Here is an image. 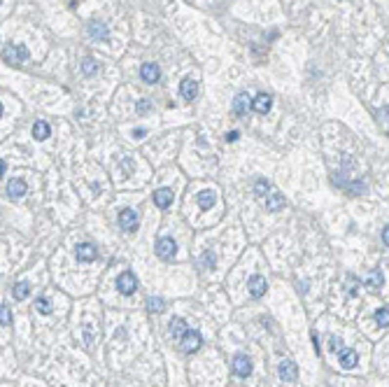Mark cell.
Listing matches in <instances>:
<instances>
[{
    "mask_svg": "<svg viewBox=\"0 0 389 387\" xmlns=\"http://www.w3.org/2000/svg\"><path fill=\"white\" fill-rule=\"evenodd\" d=\"M28 59V49L26 47H17V44H5L2 47V61L5 63H12V65H17V63H21Z\"/></svg>",
    "mask_w": 389,
    "mask_h": 387,
    "instance_id": "6da1fadb",
    "label": "cell"
},
{
    "mask_svg": "<svg viewBox=\"0 0 389 387\" xmlns=\"http://www.w3.org/2000/svg\"><path fill=\"white\" fill-rule=\"evenodd\" d=\"M200 343H203V338H200V334L196 331V329H187V334L179 338V347L184 350V352H196L200 347Z\"/></svg>",
    "mask_w": 389,
    "mask_h": 387,
    "instance_id": "7a4b0ae2",
    "label": "cell"
},
{
    "mask_svg": "<svg viewBox=\"0 0 389 387\" xmlns=\"http://www.w3.org/2000/svg\"><path fill=\"white\" fill-rule=\"evenodd\" d=\"M117 289L124 294V296H128V294H133L137 289V280H136V275L131 271H124L119 278H117Z\"/></svg>",
    "mask_w": 389,
    "mask_h": 387,
    "instance_id": "3957f363",
    "label": "cell"
},
{
    "mask_svg": "<svg viewBox=\"0 0 389 387\" xmlns=\"http://www.w3.org/2000/svg\"><path fill=\"white\" fill-rule=\"evenodd\" d=\"M231 367H233V373H235V376L247 378L252 373V359L247 355H235L231 362Z\"/></svg>",
    "mask_w": 389,
    "mask_h": 387,
    "instance_id": "277c9868",
    "label": "cell"
},
{
    "mask_svg": "<svg viewBox=\"0 0 389 387\" xmlns=\"http://www.w3.org/2000/svg\"><path fill=\"white\" fill-rule=\"evenodd\" d=\"M175 252H177V245H175V241L173 238H158L156 241V254L161 257V259H173L175 257Z\"/></svg>",
    "mask_w": 389,
    "mask_h": 387,
    "instance_id": "5b68a950",
    "label": "cell"
},
{
    "mask_svg": "<svg viewBox=\"0 0 389 387\" xmlns=\"http://www.w3.org/2000/svg\"><path fill=\"white\" fill-rule=\"evenodd\" d=\"M119 226L124 231H136L137 229V212L131 208H124L119 212Z\"/></svg>",
    "mask_w": 389,
    "mask_h": 387,
    "instance_id": "8992f818",
    "label": "cell"
},
{
    "mask_svg": "<svg viewBox=\"0 0 389 387\" xmlns=\"http://www.w3.org/2000/svg\"><path fill=\"white\" fill-rule=\"evenodd\" d=\"M277 373H280V378H282V380H287V383H294L296 378H298V367H296L292 359H284V362H280Z\"/></svg>",
    "mask_w": 389,
    "mask_h": 387,
    "instance_id": "52a82bcc",
    "label": "cell"
},
{
    "mask_svg": "<svg viewBox=\"0 0 389 387\" xmlns=\"http://www.w3.org/2000/svg\"><path fill=\"white\" fill-rule=\"evenodd\" d=\"M338 359H340V367L343 368H354L359 362V355H357V350H352V347H340L338 350Z\"/></svg>",
    "mask_w": 389,
    "mask_h": 387,
    "instance_id": "ba28073f",
    "label": "cell"
},
{
    "mask_svg": "<svg viewBox=\"0 0 389 387\" xmlns=\"http://www.w3.org/2000/svg\"><path fill=\"white\" fill-rule=\"evenodd\" d=\"M247 289H250V294H252L254 299H261L263 294H266V289H268V283L261 275H252L250 283H247Z\"/></svg>",
    "mask_w": 389,
    "mask_h": 387,
    "instance_id": "9c48e42d",
    "label": "cell"
},
{
    "mask_svg": "<svg viewBox=\"0 0 389 387\" xmlns=\"http://www.w3.org/2000/svg\"><path fill=\"white\" fill-rule=\"evenodd\" d=\"M26 191H28V187H26V182H23L21 178H14L7 182V196L10 199H21V196H26Z\"/></svg>",
    "mask_w": 389,
    "mask_h": 387,
    "instance_id": "30bf717a",
    "label": "cell"
},
{
    "mask_svg": "<svg viewBox=\"0 0 389 387\" xmlns=\"http://www.w3.org/2000/svg\"><path fill=\"white\" fill-rule=\"evenodd\" d=\"M75 257H77V262H94L96 257H98V250H96L91 243H82V245H77V252H75Z\"/></svg>",
    "mask_w": 389,
    "mask_h": 387,
    "instance_id": "8fae6325",
    "label": "cell"
},
{
    "mask_svg": "<svg viewBox=\"0 0 389 387\" xmlns=\"http://www.w3.org/2000/svg\"><path fill=\"white\" fill-rule=\"evenodd\" d=\"M179 94L184 96L187 101H194V98L198 96V82H196L194 77H184L182 84H179Z\"/></svg>",
    "mask_w": 389,
    "mask_h": 387,
    "instance_id": "7c38bea8",
    "label": "cell"
},
{
    "mask_svg": "<svg viewBox=\"0 0 389 387\" xmlns=\"http://www.w3.org/2000/svg\"><path fill=\"white\" fill-rule=\"evenodd\" d=\"M140 77H142L147 84H154V82H158L161 70H158L156 63H142V68H140Z\"/></svg>",
    "mask_w": 389,
    "mask_h": 387,
    "instance_id": "4fadbf2b",
    "label": "cell"
},
{
    "mask_svg": "<svg viewBox=\"0 0 389 387\" xmlns=\"http://www.w3.org/2000/svg\"><path fill=\"white\" fill-rule=\"evenodd\" d=\"M271 105H273V98H271V94H259L252 101L254 112H259V115H266V112L271 110Z\"/></svg>",
    "mask_w": 389,
    "mask_h": 387,
    "instance_id": "5bb4252c",
    "label": "cell"
},
{
    "mask_svg": "<svg viewBox=\"0 0 389 387\" xmlns=\"http://www.w3.org/2000/svg\"><path fill=\"white\" fill-rule=\"evenodd\" d=\"M170 203H173V191L170 189H158V191H154V205L156 208H168Z\"/></svg>",
    "mask_w": 389,
    "mask_h": 387,
    "instance_id": "9a60e30c",
    "label": "cell"
},
{
    "mask_svg": "<svg viewBox=\"0 0 389 387\" xmlns=\"http://www.w3.org/2000/svg\"><path fill=\"white\" fill-rule=\"evenodd\" d=\"M284 208V199L277 194V191H271L268 196H266V210L268 212H277V210Z\"/></svg>",
    "mask_w": 389,
    "mask_h": 387,
    "instance_id": "2e32d148",
    "label": "cell"
},
{
    "mask_svg": "<svg viewBox=\"0 0 389 387\" xmlns=\"http://www.w3.org/2000/svg\"><path fill=\"white\" fill-rule=\"evenodd\" d=\"M49 133H52V128H49L47 122L40 119V122H35V124H33V138H35V140H47Z\"/></svg>",
    "mask_w": 389,
    "mask_h": 387,
    "instance_id": "e0dca14e",
    "label": "cell"
},
{
    "mask_svg": "<svg viewBox=\"0 0 389 387\" xmlns=\"http://www.w3.org/2000/svg\"><path fill=\"white\" fill-rule=\"evenodd\" d=\"M250 101H252V98H250L247 94H238V96H235V101H233V110H235V115H245V112H247V107L252 105Z\"/></svg>",
    "mask_w": 389,
    "mask_h": 387,
    "instance_id": "ac0fdd59",
    "label": "cell"
},
{
    "mask_svg": "<svg viewBox=\"0 0 389 387\" xmlns=\"http://www.w3.org/2000/svg\"><path fill=\"white\" fill-rule=\"evenodd\" d=\"M89 35L96 38V40H107V26L100 23V21H94V23L89 26Z\"/></svg>",
    "mask_w": 389,
    "mask_h": 387,
    "instance_id": "d6986e66",
    "label": "cell"
},
{
    "mask_svg": "<svg viewBox=\"0 0 389 387\" xmlns=\"http://www.w3.org/2000/svg\"><path fill=\"white\" fill-rule=\"evenodd\" d=\"M170 334H173V338H177V341L187 334V325H184V320L173 317V320H170Z\"/></svg>",
    "mask_w": 389,
    "mask_h": 387,
    "instance_id": "ffe728a7",
    "label": "cell"
},
{
    "mask_svg": "<svg viewBox=\"0 0 389 387\" xmlns=\"http://www.w3.org/2000/svg\"><path fill=\"white\" fill-rule=\"evenodd\" d=\"M385 285V278H382V273L380 271H370L366 275V287L368 289H380Z\"/></svg>",
    "mask_w": 389,
    "mask_h": 387,
    "instance_id": "44dd1931",
    "label": "cell"
},
{
    "mask_svg": "<svg viewBox=\"0 0 389 387\" xmlns=\"http://www.w3.org/2000/svg\"><path fill=\"white\" fill-rule=\"evenodd\" d=\"M28 292H31V285L23 283V280H19V283L12 287V294H14V299H17V301H23V299L28 296Z\"/></svg>",
    "mask_w": 389,
    "mask_h": 387,
    "instance_id": "7402d4cb",
    "label": "cell"
},
{
    "mask_svg": "<svg viewBox=\"0 0 389 387\" xmlns=\"http://www.w3.org/2000/svg\"><path fill=\"white\" fill-rule=\"evenodd\" d=\"M147 310L149 313H163L166 310V301L158 296H149L147 299Z\"/></svg>",
    "mask_w": 389,
    "mask_h": 387,
    "instance_id": "603a6c76",
    "label": "cell"
},
{
    "mask_svg": "<svg viewBox=\"0 0 389 387\" xmlns=\"http://www.w3.org/2000/svg\"><path fill=\"white\" fill-rule=\"evenodd\" d=\"M254 194H256L259 199H266V196L271 194V182H268V180H256V182H254Z\"/></svg>",
    "mask_w": 389,
    "mask_h": 387,
    "instance_id": "cb8c5ba5",
    "label": "cell"
},
{
    "mask_svg": "<svg viewBox=\"0 0 389 387\" xmlns=\"http://www.w3.org/2000/svg\"><path fill=\"white\" fill-rule=\"evenodd\" d=\"M214 203V191H210V189H205V191H200L198 194V205L203 210H208Z\"/></svg>",
    "mask_w": 389,
    "mask_h": 387,
    "instance_id": "d4e9b609",
    "label": "cell"
},
{
    "mask_svg": "<svg viewBox=\"0 0 389 387\" xmlns=\"http://www.w3.org/2000/svg\"><path fill=\"white\" fill-rule=\"evenodd\" d=\"M214 264H217V254L214 252H203V257H200V266L203 268H214Z\"/></svg>",
    "mask_w": 389,
    "mask_h": 387,
    "instance_id": "484cf974",
    "label": "cell"
},
{
    "mask_svg": "<svg viewBox=\"0 0 389 387\" xmlns=\"http://www.w3.org/2000/svg\"><path fill=\"white\" fill-rule=\"evenodd\" d=\"M375 322H378L380 326H389V308L387 306L375 310Z\"/></svg>",
    "mask_w": 389,
    "mask_h": 387,
    "instance_id": "4316f807",
    "label": "cell"
},
{
    "mask_svg": "<svg viewBox=\"0 0 389 387\" xmlns=\"http://www.w3.org/2000/svg\"><path fill=\"white\" fill-rule=\"evenodd\" d=\"M96 70H98V63H96L94 59H91V56L82 61V73H84V75H94Z\"/></svg>",
    "mask_w": 389,
    "mask_h": 387,
    "instance_id": "83f0119b",
    "label": "cell"
},
{
    "mask_svg": "<svg viewBox=\"0 0 389 387\" xmlns=\"http://www.w3.org/2000/svg\"><path fill=\"white\" fill-rule=\"evenodd\" d=\"M35 310L40 315H49L52 313V304H49L47 299H38V301H35Z\"/></svg>",
    "mask_w": 389,
    "mask_h": 387,
    "instance_id": "f1b7e54d",
    "label": "cell"
},
{
    "mask_svg": "<svg viewBox=\"0 0 389 387\" xmlns=\"http://www.w3.org/2000/svg\"><path fill=\"white\" fill-rule=\"evenodd\" d=\"M0 322H2L5 326L12 325V313H10V308H7V306H2V308H0Z\"/></svg>",
    "mask_w": 389,
    "mask_h": 387,
    "instance_id": "f546056e",
    "label": "cell"
},
{
    "mask_svg": "<svg viewBox=\"0 0 389 387\" xmlns=\"http://www.w3.org/2000/svg\"><path fill=\"white\" fill-rule=\"evenodd\" d=\"M149 107H152L149 101H140V103H137V112H140V115H145V112H149Z\"/></svg>",
    "mask_w": 389,
    "mask_h": 387,
    "instance_id": "4dcf8cb0",
    "label": "cell"
},
{
    "mask_svg": "<svg viewBox=\"0 0 389 387\" xmlns=\"http://www.w3.org/2000/svg\"><path fill=\"white\" fill-rule=\"evenodd\" d=\"M338 346H340L338 336H331V338H329V347H331V350H338Z\"/></svg>",
    "mask_w": 389,
    "mask_h": 387,
    "instance_id": "1f68e13d",
    "label": "cell"
},
{
    "mask_svg": "<svg viewBox=\"0 0 389 387\" xmlns=\"http://www.w3.org/2000/svg\"><path fill=\"white\" fill-rule=\"evenodd\" d=\"M382 241H385V245L389 247V226H385V231H382Z\"/></svg>",
    "mask_w": 389,
    "mask_h": 387,
    "instance_id": "d6a6232c",
    "label": "cell"
},
{
    "mask_svg": "<svg viewBox=\"0 0 389 387\" xmlns=\"http://www.w3.org/2000/svg\"><path fill=\"white\" fill-rule=\"evenodd\" d=\"M226 140H229V143H235V140H238V131H231V133L226 136Z\"/></svg>",
    "mask_w": 389,
    "mask_h": 387,
    "instance_id": "836d02e7",
    "label": "cell"
}]
</instances>
